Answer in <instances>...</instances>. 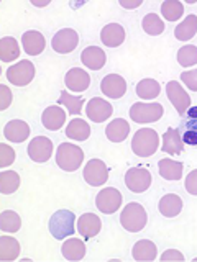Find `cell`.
I'll return each mask as SVG.
<instances>
[{
    "mask_svg": "<svg viewBox=\"0 0 197 262\" xmlns=\"http://www.w3.org/2000/svg\"><path fill=\"white\" fill-rule=\"evenodd\" d=\"M160 136L153 128H142L138 129L133 139H131V151L138 158H150L158 151Z\"/></svg>",
    "mask_w": 197,
    "mask_h": 262,
    "instance_id": "obj_1",
    "label": "cell"
},
{
    "mask_svg": "<svg viewBox=\"0 0 197 262\" xmlns=\"http://www.w3.org/2000/svg\"><path fill=\"white\" fill-rule=\"evenodd\" d=\"M76 231V215L71 210H57L49 218V233L56 239H66Z\"/></svg>",
    "mask_w": 197,
    "mask_h": 262,
    "instance_id": "obj_2",
    "label": "cell"
},
{
    "mask_svg": "<svg viewBox=\"0 0 197 262\" xmlns=\"http://www.w3.org/2000/svg\"><path fill=\"white\" fill-rule=\"evenodd\" d=\"M84 161V151L76 144L63 143L57 146L56 151V164L66 172H74L81 167Z\"/></svg>",
    "mask_w": 197,
    "mask_h": 262,
    "instance_id": "obj_3",
    "label": "cell"
},
{
    "mask_svg": "<svg viewBox=\"0 0 197 262\" xmlns=\"http://www.w3.org/2000/svg\"><path fill=\"white\" fill-rule=\"evenodd\" d=\"M120 223L130 233H138L146 226L148 215L146 210L140 203L131 202L120 213Z\"/></svg>",
    "mask_w": 197,
    "mask_h": 262,
    "instance_id": "obj_4",
    "label": "cell"
},
{
    "mask_svg": "<svg viewBox=\"0 0 197 262\" xmlns=\"http://www.w3.org/2000/svg\"><path fill=\"white\" fill-rule=\"evenodd\" d=\"M163 105L161 103H143V102H136L131 105L130 108V118L135 123H154L163 117Z\"/></svg>",
    "mask_w": 197,
    "mask_h": 262,
    "instance_id": "obj_5",
    "label": "cell"
},
{
    "mask_svg": "<svg viewBox=\"0 0 197 262\" xmlns=\"http://www.w3.org/2000/svg\"><path fill=\"white\" fill-rule=\"evenodd\" d=\"M35 77V66H33L30 61L23 59L20 62H16L13 66L7 69V79L10 84L16 85V87H25L28 85L30 82Z\"/></svg>",
    "mask_w": 197,
    "mask_h": 262,
    "instance_id": "obj_6",
    "label": "cell"
},
{
    "mask_svg": "<svg viewBox=\"0 0 197 262\" xmlns=\"http://www.w3.org/2000/svg\"><path fill=\"white\" fill-rule=\"evenodd\" d=\"M123 196L122 193L113 187H107L104 190H101L95 196V207L98 211L105 213V215H112L115 213L122 205Z\"/></svg>",
    "mask_w": 197,
    "mask_h": 262,
    "instance_id": "obj_7",
    "label": "cell"
},
{
    "mask_svg": "<svg viewBox=\"0 0 197 262\" xmlns=\"http://www.w3.org/2000/svg\"><path fill=\"white\" fill-rule=\"evenodd\" d=\"M125 185L133 193H143L151 185V174L143 167H131L125 174Z\"/></svg>",
    "mask_w": 197,
    "mask_h": 262,
    "instance_id": "obj_8",
    "label": "cell"
},
{
    "mask_svg": "<svg viewBox=\"0 0 197 262\" xmlns=\"http://www.w3.org/2000/svg\"><path fill=\"white\" fill-rule=\"evenodd\" d=\"M166 94L169 102L174 105L176 112L181 117H184V113H187V110L191 108V97L183 89V85L178 80H171L166 84Z\"/></svg>",
    "mask_w": 197,
    "mask_h": 262,
    "instance_id": "obj_9",
    "label": "cell"
},
{
    "mask_svg": "<svg viewBox=\"0 0 197 262\" xmlns=\"http://www.w3.org/2000/svg\"><path fill=\"white\" fill-rule=\"evenodd\" d=\"M79 43V35L72 28H63L51 39V48L60 54H69L76 49Z\"/></svg>",
    "mask_w": 197,
    "mask_h": 262,
    "instance_id": "obj_10",
    "label": "cell"
},
{
    "mask_svg": "<svg viewBox=\"0 0 197 262\" xmlns=\"http://www.w3.org/2000/svg\"><path fill=\"white\" fill-rule=\"evenodd\" d=\"M82 174H84V180L92 187H98V185H104L107 182V179H109V169H107L105 162L101 161V159H90L84 170H82Z\"/></svg>",
    "mask_w": 197,
    "mask_h": 262,
    "instance_id": "obj_11",
    "label": "cell"
},
{
    "mask_svg": "<svg viewBox=\"0 0 197 262\" xmlns=\"http://www.w3.org/2000/svg\"><path fill=\"white\" fill-rule=\"evenodd\" d=\"M28 156L31 161L43 164L53 156V141L46 136L33 138L28 144Z\"/></svg>",
    "mask_w": 197,
    "mask_h": 262,
    "instance_id": "obj_12",
    "label": "cell"
},
{
    "mask_svg": "<svg viewBox=\"0 0 197 262\" xmlns=\"http://www.w3.org/2000/svg\"><path fill=\"white\" fill-rule=\"evenodd\" d=\"M113 113V106L101 97L90 98L86 106V115L94 123H104L107 118H110Z\"/></svg>",
    "mask_w": 197,
    "mask_h": 262,
    "instance_id": "obj_13",
    "label": "cell"
},
{
    "mask_svg": "<svg viewBox=\"0 0 197 262\" xmlns=\"http://www.w3.org/2000/svg\"><path fill=\"white\" fill-rule=\"evenodd\" d=\"M101 90L109 98H122L127 92V82L119 74H109L102 79Z\"/></svg>",
    "mask_w": 197,
    "mask_h": 262,
    "instance_id": "obj_14",
    "label": "cell"
},
{
    "mask_svg": "<svg viewBox=\"0 0 197 262\" xmlns=\"http://www.w3.org/2000/svg\"><path fill=\"white\" fill-rule=\"evenodd\" d=\"M64 84L71 92H84L90 85V76L79 68H72L66 72L64 76Z\"/></svg>",
    "mask_w": 197,
    "mask_h": 262,
    "instance_id": "obj_15",
    "label": "cell"
},
{
    "mask_svg": "<svg viewBox=\"0 0 197 262\" xmlns=\"http://www.w3.org/2000/svg\"><path fill=\"white\" fill-rule=\"evenodd\" d=\"M41 123L43 126L49 131H57L61 129L66 123V112L61 108L60 105H51L43 112L41 115Z\"/></svg>",
    "mask_w": 197,
    "mask_h": 262,
    "instance_id": "obj_16",
    "label": "cell"
},
{
    "mask_svg": "<svg viewBox=\"0 0 197 262\" xmlns=\"http://www.w3.org/2000/svg\"><path fill=\"white\" fill-rule=\"evenodd\" d=\"M102 228V221L97 215L94 213H84V215L79 216L77 221V229H79V234L84 237V239H90L98 234Z\"/></svg>",
    "mask_w": 197,
    "mask_h": 262,
    "instance_id": "obj_17",
    "label": "cell"
},
{
    "mask_svg": "<svg viewBox=\"0 0 197 262\" xmlns=\"http://www.w3.org/2000/svg\"><path fill=\"white\" fill-rule=\"evenodd\" d=\"M22 45H23V49H25V53H27V54H30V56H38L40 53L45 51L46 41H45V36L41 35L40 31L30 30V31H25L23 33Z\"/></svg>",
    "mask_w": 197,
    "mask_h": 262,
    "instance_id": "obj_18",
    "label": "cell"
},
{
    "mask_svg": "<svg viewBox=\"0 0 197 262\" xmlns=\"http://www.w3.org/2000/svg\"><path fill=\"white\" fill-rule=\"evenodd\" d=\"M101 41L107 48H117L125 41V30L120 23H109L101 31Z\"/></svg>",
    "mask_w": 197,
    "mask_h": 262,
    "instance_id": "obj_19",
    "label": "cell"
},
{
    "mask_svg": "<svg viewBox=\"0 0 197 262\" xmlns=\"http://www.w3.org/2000/svg\"><path fill=\"white\" fill-rule=\"evenodd\" d=\"M81 61L89 69L101 71L105 66L107 54L104 53V49H101L98 46H87L81 54Z\"/></svg>",
    "mask_w": 197,
    "mask_h": 262,
    "instance_id": "obj_20",
    "label": "cell"
},
{
    "mask_svg": "<svg viewBox=\"0 0 197 262\" xmlns=\"http://www.w3.org/2000/svg\"><path fill=\"white\" fill-rule=\"evenodd\" d=\"M4 136L12 143H23L30 136V126L27 125V121L12 120L4 126Z\"/></svg>",
    "mask_w": 197,
    "mask_h": 262,
    "instance_id": "obj_21",
    "label": "cell"
},
{
    "mask_svg": "<svg viewBox=\"0 0 197 262\" xmlns=\"http://www.w3.org/2000/svg\"><path fill=\"white\" fill-rule=\"evenodd\" d=\"M163 144H161V151L171 154V156H176L181 154L184 149V141H183V136H181V131L176 128H169L166 133L163 135Z\"/></svg>",
    "mask_w": 197,
    "mask_h": 262,
    "instance_id": "obj_22",
    "label": "cell"
},
{
    "mask_svg": "<svg viewBox=\"0 0 197 262\" xmlns=\"http://www.w3.org/2000/svg\"><path fill=\"white\" fill-rule=\"evenodd\" d=\"M105 135H107V139L112 143H122L125 141L130 135V125L127 120L123 118H117L110 121L109 125L105 128Z\"/></svg>",
    "mask_w": 197,
    "mask_h": 262,
    "instance_id": "obj_23",
    "label": "cell"
},
{
    "mask_svg": "<svg viewBox=\"0 0 197 262\" xmlns=\"http://www.w3.org/2000/svg\"><path fill=\"white\" fill-rule=\"evenodd\" d=\"M158 208H160V213L163 216L174 218L179 215L181 210H183V200H181V196L176 193H168L160 200Z\"/></svg>",
    "mask_w": 197,
    "mask_h": 262,
    "instance_id": "obj_24",
    "label": "cell"
},
{
    "mask_svg": "<svg viewBox=\"0 0 197 262\" xmlns=\"http://www.w3.org/2000/svg\"><path fill=\"white\" fill-rule=\"evenodd\" d=\"M66 136L74 139V141H86L90 136V126L89 123L81 120V118H72L69 121V125L66 126Z\"/></svg>",
    "mask_w": 197,
    "mask_h": 262,
    "instance_id": "obj_25",
    "label": "cell"
},
{
    "mask_svg": "<svg viewBox=\"0 0 197 262\" xmlns=\"http://www.w3.org/2000/svg\"><path fill=\"white\" fill-rule=\"evenodd\" d=\"M61 252L68 260H81L86 256V244L77 237H69L64 241Z\"/></svg>",
    "mask_w": 197,
    "mask_h": 262,
    "instance_id": "obj_26",
    "label": "cell"
},
{
    "mask_svg": "<svg viewBox=\"0 0 197 262\" xmlns=\"http://www.w3.org/2000/svg\"><path fill=\"white\" fill-rule=\"evenodd\" d=\"M160 176L166 180H181L183 179V162L172 159H161L160 164Z\"/></svg>",
    "mask_w": 197,
    "mask_h": 262,
    "instance_id": "obj_27",
    "label": "cell"
},
{
    "mask_svg": "<svg viewBox=\"0 0 197 262\" xmlns=\"http://www.w3.org/2000/svg\"><path fill=\"white\" fill-rule=\"evenodd\" d=\"M197 33V16L195 15H187L186 18L181 21L176 30H174V36L179 41H189L195 36Z\"/></svg>",
    "mask_w": 197,
    "mask_h": 262,
    "instance_id": "obj_28",
    "label": "cell"
},
{
    "mask_svg": "<svg viewBox=\"0 0 197 262\" xmlns=\"http://www.w3.org/2000/svg\"><path fill=\"white\" fill-rule=\"evenodd\" d=\"M20 256V243L12 236L0 237V260H15Z\"/></svg>",
    "mask_w": 197,
    "mask_h": 262,
    "instance_id": "obj_29",
    "label": "cell"
},
{
    "mask_svg": "<svg viewBox=\"0 0 197 262\" xmlns=\"http://www.w3.org/2000/svg\"><path fill=\"white\" fill-rule=\"evenodd\" d=\"M20 56V46L12 36H5L0 39V61L12 62Z\"/></svg>",
    "mask_w": 197,
    "mask_h": 262,
    "instance_id": "obj_30",
    "label": "cell"
},
{
    "mask_svg": "<svg viewBox=\"0 0 197 262\" xmlns=\"http://www.w3.org/2000/svg\"><path fill=\"white\" fill-rule=\"evenodd\" d=\"M135 260H154L156 259V244L150 239H140L133 246Z\"/></svg>",
    "mask_w": 197,
    "mask_h": 262,
    "instance_id": "obj_31",
    "label": "cell"
},
{
    "mask_svg": "<svg viewBox=\"0 0 197 262\" xmlns=\"http://www.w3.org/2000/svg\"><path fill=\"white\" fill-rule=\"evenodd\" d=\"M22 228V218L12 210H4L0 213V229L4 233H16Z\"/></svg>",
    "mask_w": 197,
    "mask_h": 262,
    "instance_id": "obj_32",
    "label": "cell"
},
{
    "mask_svg": "<svg viewBox=\"0 0 197 262\" xmlns=\"http://www.w3.org/2000/svg\"><path fill=\"white\" fill-rule=\"evenodd\" d=\"M20 187V176L15 170H2L0 174V193L10 195Z\"/></svg>",
    "mask_w": 197,
    "mask_h": 262,
    "instance_id": "obj_33",
    "label": "cell"
},
{
    "mask_svg": "<svg viewBox=\"0 0 197 262\" xmlns=\"http://www.w3.org/2000/svg\"><path fill=\"white\" fill-rule=\"evenodd\" d=\"M161 92L160 84L154 79H143L136 84V95L140 98H145V100H151L156 98Z\"/></svg>",
    "mask_w": 197,
    "mask_h": 262,
    "instance_id": "obj_34",
    "label": "cell"
},
{
    "mask_svg": "<svg viewBox=\"0 0 197 262\" xmlns=\"http://www.w3.org/2000/svg\"><path fill=\"white\" fill-rule=\"evenodd\" d=\"M57 103L60 105H64L66 110H68L71 115H81L82 112V105H84V98H82L81 95L74 97L71 95L69 92H61L60 98H57Z\"/></svg>",
    "mask_w": 197,
    "mask_h": 262,
    "instance_id": "obj_35",
    "label": "cell"
},
{
    "mask_svg": "<svg viewBox=\"0 0 197 262\" xmlns=\"http://www.w3.org/2000/svg\"><path fill=\"white\" fill-rule=\"evenodd\" d=\"M161 13L168 21H176L179 20L184 13V5L179 0H166L161 5Z\"/></svg>",
    "mask_w": 197,
    "mask_h": 262,
    "instance_id": "obj_36",
    "label": "cell"
},
{
    "mask_svg": "<svg viewBox=\"0 0 197 262\" xmlns=\"http://www.w3.org/2000/svg\"><path fill=\"white\" fill-rule=\"evenodd\" d=\"M142 28L146 35H151V36H158L164 31V23L156 13H148L143 21H142Z\"/></svg>",
    "mask_w": 197,
    "mask_h": 262,
    "instance_id": "obj_37",
    "label": "cell"
},
{
    "mask_svg": "<svg viewBox=\"0 0 197 262\" xmlns=\"http://www.w3.org/2000/svg\"><path fill=\"white\" fill-rule=\"evenodd\" d=\"M187 117L189 123L186 125L187 131L184 133V143L197 146V106H192V108L187 110Z\"/></svg>",
    "mask_w": 197,
    "mask_h": 262,
    "instance_id": "obj_38",
    "label": "cell"
},
{
    "mask_svg": "<svg viewBox=\"0 0 197 262\" xmlns=\"http://www.w3.org/2000/svg\"><path fill=\"white\" fill-rule=\"evenodd\" d=\"M178 62L184 68L197 64V46L194 45H186L178 51Z\"/></svg>",
    "mask_w": 197,
    "mask_h": 262,
    "instance_id": "obj_39",
    "label": "cell"
},
{
    "mask_svg": "<svg viewBox=\"0 0 197 262\" xmlns=\"http://www.w3.org/2000/svg\"><path fill=\"white\" fill-rule=\"evenodd\" d=\"M15 158H16V154L13 151V147H10L5 143L0 144V167L2 169L8 167L10 164H13Z\"/></svg>",
    "mask_w": 197,
    "mask_h": 262,
    "instance_id": "obj_40",
    "label": "cell"
},
{
    "mask_svg": "<svg viewBox=\"0 0 197 262\" xmlns=\"http://www.w3.org/2000/svg\"><path fill=\"white\" fill-rule=\"evenodd\" d=\"M181 79H183L184 85L189 90H192V92H197V69L183 72V74H181Z\"/></svg>",
    "mask_w": 197,
    "mask_h": 262,
    "instance_id": "obj_41",
    "label": "cell"
},
{
    "mask_svg": "<svg viewBox=\"0 0 197 262\" xmlns=\"http://www.w3.org/2000/svg\"><path fill=\"white\" fill-rule=\"evenodd\" d=\"M12 92L7 85H0V110H7L12 103Z\"/></svg>",
    "mask_w": 197,
    "mask_h": 262,
    "instance_id": "obj_42",
    "label": "cell"
},
{
    "mask_svg": "<svg viewBox=\"0 0 197 262\" xmlns=\"http://www.w3.org/2000/svg\"><path fill=\"white\" fill-rule=\"evenodd\" d=\"M186 190L191 195L197 196V169L191 170L187 174V177H186Z\"/></svg>",
    "mask_w": 197,
    "mask_h": 262,
    "instance_id": "obj_43",
    "label": "cell"
},
{
    "mask_svg": "<svg viewBox=\"0 0 197 262\" xmlns=\"http://www.w3.org/2000/svg\"><path fill=\"white\" fill-rule=\"evenodd\" d=\"M161 260H184V254L178 249H168L161 254Z\"/></svg>",
    "mask_w": 197,
    "mask_h": 262,
    "instance_id": "obj_44",
    "label": "cell"
},
{
    "mask_svg": "<svg viewBox=\"0 0 197 262\" xmlns=\"http://www.w3.org/2000/svg\"><path fill=\"white\" fill-rule=\"evenodd\" d=\"M120 5L123 7V8H138L140 5H142V0H136V2H125V0H120Z\"/></svg>",
    "mask_w": 197,
    "mask_h": 262,
    "instance_id": "obj_45",
    "label": "cell"
},
{
    "mask_svg": "<svg viewBox=\"0 0 197 262\" xmlns=\"http://www.w3.org/2000/svg\"><path fill=\"white\" fill-rule=\"evenodd\" d=\"M35 7H46V5H49V2H36V0H33L31 2Z\"/></svg>",
    "mask_w": 197,
    "mask_h": 262,
    "instance_id": "obj_46",
    "label": "cell"
},
{
    "mask_svg": "<svg viewBox=\"0 0 197 262\" xmlns=\"http://www.w3.org/2000/svg\"><path fill=\"white\" fill-rule=\"evenodd\" d=\"M194 262H197V257H194Z\"/></svg>",
    "mask_w": 197,
    "mask_h": 262,
    "instance_id": "obj_47",
    "label": "cell"
}]
</instances>
